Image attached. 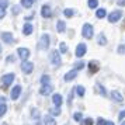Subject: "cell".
Instances as JSON below:
<instances>
[{"mask_svg": "<svg viewBox=\"0 0 125 125\" xmlns=\"http://www.w3.org/2000/svg\"><path fill=\"white\" fill-rule=\"evenodd\" d=\"M31 117H32V118H40V111H38V110H37V108H32V110H31Z\"/></svg>", "mask_w": 125, "mask_h": 125, "instance_id": "f1b7e54d", "label": "cell"}, {"mask_svg": "<svg viewBox=\"0 0 125 125\" xmlns=\"http://www.w3.org/2000/svg\"><path fill=\"white\" fill-rule=\"evenodd\" d=\"M63 14H65L68 18H70V17H73L74 16V11L72 10V9H65V10H63Z\"/></svg>", "mask_w": 125, "mask_h": 125, "instance_id": "cb8c5ba5", "label": "cell"}, {"mask_svg": "<svg viewBox=\"0 0 125 125\" xmlns=\"http://www.w3.org/2000/svg\"><path fill=\"white\" fill-rule=\"evenodd\" d=\"M49 114H51V115H59V114H61V107L51 108V110H49Z\"/></svg>", "mask_w": 125, "mask_h": 125, "instance_id": "484cf974", "label": "cell"}, {"mask_svg": "<svg viewBox=\"0 0 125 125\" xmlns=\"http://www.w3.org/2000/svg\"><path fill=\"white\" fill-rule=\"evenodd\" d=\"M121 125H125V121H124V122H122V124H121Z\"/></svg>", "mask_w": 125, "mask_h": 125, "instance_id": "bcb514c9", "label": "cell"}, {"mask_svg": "<svg viewBox=\"0 0 125 125\" xmlns=\"http://www.w3.org/2000/svg\"><path fill=\"white\" fill-rule=\"evenodd\" d=\"M76 76H77V70L73 69V70H70V72H68L65 74V82H70V80L76 79Z\"/></svg>", "mask_w": 125, "mask_h": 125, "instance_id": "5bb4252c", "label": "cell"}, {"mask_svg": "<svg viewBox=\"0 0 125 125\" xmlns=\"http://www.w3.org/2000/svg\"><path fill=\"white\" fill-rule=\"evenodd\" d=\"M44 122H45V125H56V121L51 117V114L44 117Z\"/></svg>", "mask_w": 125, "mask_h": 125, "instance_id": "e0dca14e", "label": "cell"}, {"mask_svg": "<svg viewBox=\"0 0 125 125\" xmlns=\"http://www.w3.org/2000/svg\"><path fill=\"white\" fill-rule=\"evenodd\" d=\"M105 125H114V122H113V121H107V122H105Z\"/></svg>", "mask_w": 125, "mask_h": 125, "instance_id": "ee69618b", "label": "cell"}, {"mask_svg": "<svg viewBox=\"0 0 125 125\" xmlns=\"http://www.w3.org/2000/svg\"><path fill=\"white\" fill-rule=\"evenodd\" d=\"M119 119H122V118H125V110L124 111H121V113H119V117H118Z\"/></svg>", "mask_w": 125, "mask_h": 125, "instance_id": "b9f144b4", "label": "cell"}, {"mask_svg": "<svg viewBox=\"0 0 125 125\" xmlns=\"http://www.w3.org/2000/svg\"><path fill=\"white\" fill-rule=\"evenodd\" d=\"M73 118H74V121H80V118H82V114L80 113H76L73 115Z\"/></svg>", "mask_w": 125, "mask_h": 125, "instance_id": "f35d334b", "label": "cell"}, {"mask_svg": "<svg viewBox=\"0 0 125 125\" xmlns=\"http://www.w3.org/2000/svg\"><path fill=\"white\" fill-rule=\"evenodd\" d=\"M20 94H21V86H16L14 89L11 90V94H10V97H11V100H17L18 97H20Z\"/></svg>", "mask_w": 125, "mask_h": 125, "instance_id": "8fae6325", "label": "cell"}, {"mask_svg": "<svg viewBox=\"0 0 125 125\" xmlns=\"http://www.w3.org/2000/svg\"><path fill=\"white\" fill-rule=\"evenodd\" d=\"M111 97H113V100L114 101H117V103H122L124 101V98H122V96L119 94L117 90H114V91H111Z\"/></svg>", "mask_w": 125, "mask_h": 125, "instance_id": "2e32d148", "label": "cell"}, {"mask_svg": "<svg viewBox=\"0 0 125 125\" xmlns=\"http://www.w3.org/2000/svg\"><path fill=\"white\" fill-rule=\"evenodd\" d=\"M52 103H53L55 107H61L62 103H63L62 96H61V94H53V96H52Z\"/></svg>", "mask_w": 125, "mask_h": 125, "instance_id": "7c38bea8", "label": "cell"}, {"mask_svg": "<svg viewBox=\"0 0 125 125\" xmlns=\"http://www.w3.org/2000/svg\"><path fill=\"white\" fill-rule=\"evenodd\" d=\"M3 125H6V124H3Z\"/></svg>", "mask_w": 125, "mask_h": 125, "instance_id": "c3c4849f", "label": "cell"}, {"mask_svg": "<svg viewBox=\"0 0 125 125\" xmlns=\"http://www.w3.org/2000/svg\"><path fill=\"white\" fill-rule=\"evenodd\" d=\"M117 4H118V6H125V0H117Z\"/></svg>", "mask_w": 125, "mask_h": 125, "instance_id": "60d3db41", "label": "cell"}, {"mask_svg": "<svg viewBox=\"0 0 125 125\" xmlns=\"http://www.w3.org/2000/svg\"><path fill=\"white\" fill-rule=\"evenodd\" d=\"M56 30H58V32H65V30H66V24H65V21L59 20L58 24H56Z\"/></svg>", "mask_w": 125, "mask_h": 125, "instance_id": "ac0fdd59", "label": "cell"}, {"mask_svg": "<svg viewBox=\"0 0 125 125\" xmlns=\"http://www.w3.org/2000/svg\"><path fill=\"white\" fill-rule=\"evenodd\" d=\"M82 34H83L84 38L90 40L91 37H93V25L89 24V23H86L84 25H83V28H82Z\"/></svg>", "mask_w": 125, "mask_h": 125, "instance_id": "3957f363", "label": "cell"}, {"mask_svg": "<svg viewBox=\"0 0 125 125\" xmlns=\"http://www.w3.org/2000/svg\"><path fill=\"white\" fill-rule=\"evenodd\" d=\"M0 53H1V45H0Z\"/></svg>", "mask_w": 125, "mask_h": 125, "instance_id": "f6af8a7d", "label": "cell"}, {"mask_svg": "<svg viewBox=\"0 0 125 125\" xmlns=\"http://www.w3.org/2000/svg\"><path fill=\"white\" fill-rule=\"evenodd\" d=\"M105 122H107V121H104L103 118H98V119H97V125H105Z\"/></svg>", "mask_w": 125, "mask_h": 125, "instance_id": "ab89813d", "label": "cell"}, {"mask_svg": "<svg viewBox=\"0 0 125 125\" xmlns=\"http://www.w3.org/2000/svg\"><path fill=\"white\" fill-rule=\"evenodd\" d=\"M41 14H42V17L45 18H49L52 16V11H51V7L48 6V4H44L42 9H41Z\"/></svg>", "mask_w": 125, "mask_h": 125, "instance_id": "9c48e42d", "label": "cell"}, {"mask_svg": "<svg viewBox=\"0 0 125 125\" xmlns=\"http://www.w3.org/2000/svg\"><path fill=\"white\" fill-rule=\"evenodd\" d=\"M17 55H18V58H20L21 61H27V59L30 58V51L27 49V48H18Z\"/></svg>", "mask_w": 125, "mask_h": 125, "instance_id": "8992f818", "label": "cell"}, {"mask_svg": "<svg viewBox=\"0 0 125 125\" xmlns=\"http://www.w3.org/2000/svg\"><path fill=\"white\" fill-rule=\"evenodd\" d=\"M121 17H122V11L121 10H115V11H113L108 16V21L110 23H117Z\"/></svg>", "mask_w": 125, "mask_h": 125, "instance_id": "5b68a950", "label": "cell"}, {"mask_svg": "<svg viewBox=\"0 0 125 125\" xmlns=\"http://www.w3.org/2000/svg\"><path fill=\"white\" fill-rule=\"evenodd\" d=\"M97 41H98V44H100V45H105V44H107V38H105V35L103 34V32H100V34H98Z\"/></svg>", "mask_w": 125, "mask_h": 125, "instance_id": "44dd1931", "label": "cell"}, {"mask_svg": "<svg viewBox=\"0 0 125 125\" xmlns=\"http://www.w3.org/2000/svg\"><path fill=\"white\" fill-rule=\"evenodd\" d=\"M52 90H53V89H52L51 84H42V87L40 89V94H42V96H48Z\"/></svg>", "mask_w": 125, "mask_h": 125, "instance_id": "4fadbf2b", "label": "cell"}, {"mask_svg": "<svg viewBox=\"0 0 125 125\" xmlns=\"http://www.w3.org/2000/svg\"><path fill=\"white\" fill-rule=\"evenodd\" d=\"M41 84H49V82H51V77L48 76V74H44L42 77H41Z\"/></svg>", "mask_w": 125, "mask_h": 125, "instance_id": "7402d4cb", "label": "cell"}, {"mask_svg": "<svg viewBox=\"0 0 125 125\" xmlns=\"http://www.w3.org/2000/svg\"><path fill=\"white\" fill-rule=\"evenodd\" d=\"M13 80H14V74L13 73L4 74V76H3V86H1V89H3V90H7V87L13 83Z\"/></svg>", "mask_w": 125, "mask_h": 125, "instance_id": "277c9868", "label": "cell"}, {"mask_svg": "<svg viewBox=\"0 0 125 125\" xmlns=\"http://www.w3.org/2000/svg\"><path fill=\"white\" fill-rule=\"evenodd\" d=\"M117 52H118L119 55H125V45H119L117 48Z\"/></svg>", "mask_w": 125, "mask_h": 125, "instance_id": "4dcf8cb0", "label": "cell"}, {"mask_svg": "<svg viewBox=\"0 0 125 125\" xmlns=\"http://www.w3.org/2000/svg\"><path fill=\"white\" fill-rule=\"evenodd\" d=\"M84 68V63L83 62H76L74 63V69H76V70H80V69H83Z\"/></svg>", "mask_w": 125, "mask_h": 125, "instance_id": "1f68e13d", "label": "cell"}, {"mask_svg": "<svg viewBox=\"0 0 125 125\" xmlns=\"http://www.w3.org/2000/svg\"><path fill=\"white\" fill-rule=\"evenodd\" d=\"M76 90V89H74ZM74 90H72L69 93V104H72V100H73V94H74Z\"/></svg>", "mask_w": 125, "mask_h": 125, "instance_id": "74e56055", "label": "cell"}, {"mask_svg": "<svg viewBox=\"0 0 125 125\" xmlns=\"http://www.w3.org/2000/svg\"><path fill=\"white\" fill-rule=\"evenodd\" d=\"M86 52H87V46H86V44H79L77 48H76V56L77 58H83Z\"/></svg>", "mask_w": 125, "mask_h": 125, "instance_id": "ba28073f", "label": "cell"}, {"mask_svg": "<svg viewBox=\"0 0 125 125\" xmlns=\"http://www.w3.org/2000/svg\"><path fill=\"white\" fill-rule=\"evenodd\" d=\"M98 6V0H89V7L90 9H96Z\"/></svg>", "mask_w": 125, "mask_h": 125, "instance_id": "f546056e", "label": "cell"}, {"mask_svg": "<svg viewBox=\"0 0 125 125\" xmlns=\"http://www.w3.org/2000/svg\"><path fill=\"white\" fill-rule=\"evenodd\" d=\"M74 89H76V93H77V96L79 97H83L86 94V89L83 87V86H76Z\"/></svg>", "mask_w": 125, "mask_h": 125, "instance_id": "ffe728a7", "label": "cell"}, {"mask_svg": "<svg viewBox=\"0 0 125 125\" xmlns=\"http://www.w3.org/2000/svg\"><path fill=\"white\" fill-rule=\"evenodd\" d=\"M82 125H93V119L91 118H86L84 121H82Z\"/></svg>", "mask_w": 125, "mask_h": 125, "instance_id": "d6a6232c", "label": "cell"}, {"mask_svg": "<svg viewBox=\"0 0 125 125\" xmlns=\"http://www.w3.org/2000/svg\"><path fill=\"white\" fill-rule=\"evenodd\" d=\"M97 87H98V89H100V93H101V96H107V93H105V90H104V87H103L101 84H97Z\"/></svg>", "mask_w": 125, "mask_h": 125, "instance_id": "836d02e7", "label": "cell"}, {"mask_svg": "<svg viewBox=\"0 0 125 125\" xmlns=\"http://www.w3.org/2000/svg\"><path fill=\"white\" fill-rule=\"evenodd\" d=\"M49 61L53 66H61V51H52L49 55Z\"/></svg>", "mask_w": 125, "mask_h": 125, "instance_id": "6da1fadb", "label": "cell"}, {"mask_svg": "<svg viewBox=\"0 0 125 125\" xmlns=\"http://www.w3.org/2000/svg\"><path fill=\"white\" fill-rule=\"evenodd\" d=\"M1 40L4 41V44H13L14 42V38H13L11 32H3L1 34Z\"/></svg>", "mask_w": 125, "mask_h": 125, "instance_id": "30bf717a", "label": "cell"}, {"mask_svg": "<svg viewBox=\"0 0 125 125\" xmlns=\"http://www.w3.org/2000/svg\"><path fill=\"white\" fill-rule=\"evenodd\" d=\"M0 6L6 9V7L9 6V0H0Z\"/></svg>", "mask_w": 125, "mask_h": 125, "instance_id": "d590c367", "label": "cell"}, {"mask_svg": "<svg viewBox=\"0 0 125 125\" xmlns=\"http://www.w3.org/2000/svg\"><path fill=\"white\" fill-rule=\"evenodd\" d=\"M32 25H31V24L30 23H25V25H24V28H23V32L25 35H30V34H32Z\"/></svg>", "mask_w": 125, "mask_h": 125, "instance_id": "d6986e66", "label": "cell"}, {"mask_svg": "<svg viewBox=\"0 0 125 125\" xmlns=\"http://www.w3.org/2000/svg\"><path fill=\"white\" fill-rule=\"evenodd\" d=\"M105 9H98L96 11V16H97V18H103V17H105Z\"/></svg>", "mask_w": 125, "mask_h": 125, "instance_id": "603a6c76", "label": "cell"}, {"mask_svg": "<svg viewBox=\"0 0 125 125\" xmlns=\"http://www.w3.org/2000/svg\"><path fill=\"white\" fill-rule=\"evenodd\" d=\"M59 51H61V53H65V52L68 51V45L65 42H61L59 44Z\"/></svg>", "mask_w": 125, "mask_h": 125, "instance_id": "4316f807", "label": "cell"}, {"mask_svg": "<svg viewBox=\"0 0 125 125\" xmlns=\"http://www.w3.org/2000/svg\"><path fill=\"white\" fill-rule=\"evenodd\" d=\"M32 1H37V0H32Z\"/></svg>", "mask_w": 125, "mask_h": 125, "instance_id": "7dc6e473", "label": "cell"}, {"mask_svg": "<svg viewBox=\"0 0 125 125\" xmlns=\"http://www.w3.org/2000/svg\"><path fill=\"white\" fill-rule=\"evenodd\" d=\"M4 100H6V98H3V97H0V105H1L3 103H4Z\"/></svg>", "mask_w": 125, "mask_h": 125, "instance_id": "7bdbcfd3", "label": "cell"}, {"mask_svg": "<svg viewBox=\"0 0 125 125\" xmlns=\"http://www.w3.org/2000/svg\"><path fill=\"white\" fill-rule=\"evenodd\" d=\"M20 13V6H13V14H18Z\"/></svg>", "mask_w": 125, "mask_h": 125, "instance_id": "8d00e7d4", "label": "cell"}, {"mask_svg": "<svg viewBox=\"0 0 125 125\" xmlns=\"http://www.w3.org/2000/svg\"><path fill=\"white\" fill-rule=\"evenodd\" d=\"M4 16H6V10H4V7L0 6V18H4Z\"/></svg>", "mask_w": 125, "mask_h": 125, "instance_id": "e575fe53", "label": "cell"}, {"mask_svg": "<svg viewBox=\"0 0 125 125\" xmlns=\"http://www.w3.org/2000/svg\"><path fill=\"white\" fill-rule=\"evenodd\" d=\"M98 69H100L98 62H94V61L89 62V70H90V73H96V72H98Z\"/></svg>", "mask_w": 125, "mask_h": 125, "instance_id": "9a60e30c", "label": "cell"}, {"mask_svg": "<svg viewBox=\"0 0 125 125\" xmlns=\"http://www.w3.org/2000/svg\"><path fill=\"white\" fill-rule=\"evenodd\" d=\"M32 0H21V6L23 7H27V9H30V7L32 6Z\"/></svg>", "mask_w": 125, "mask_h": 125, "instance_id": "d4e9b609", "label": "cell"}, {"mask_svg": "<svg viewBox=\"0 0 125 125\" xmlns=\"http://www.w3.org/2000/svg\"><path fill=\"white\" fill-rule=\"evenodd\" d=\"M7 111V105H6V103H3L1 105H0V117H3L4 114H6Z\"/></svg>", "mask_w": 125, "mask_h": 125, "instance_id": "83f0119b", "label": "cell"}, {"mask_svg": "<svg viewBox=\"0 0 125 125\" xmlns=\"http://www.w3.org/2000/svg\"><path fill=\"white\" fill-rule=\"evenodd\" d=\"M49 42H51V38H49V35L48 34H44L42 37H41L40 42H38V49H46L48 46H49Z\"/></svg>", "mask_w": 125, "mask_h": 125, "instance_id": "7a4b0ae2", "label": "cell"}, {"mask_svg": "<svg viewBox=\"0 0 125 125\" xmlns=\"http://www.w3.org/2000/svg\"><path fill=\"white\" fill-rule=\"evenodd\" d=\"M21 70H23L24 73H31L32 70H34V65L28 61H23L21 63Z\"/></svg>", "mask_w": 125, "mask_h": 125, "instance_id": "52a82bcc", "label": "cell"}]
</instances>
